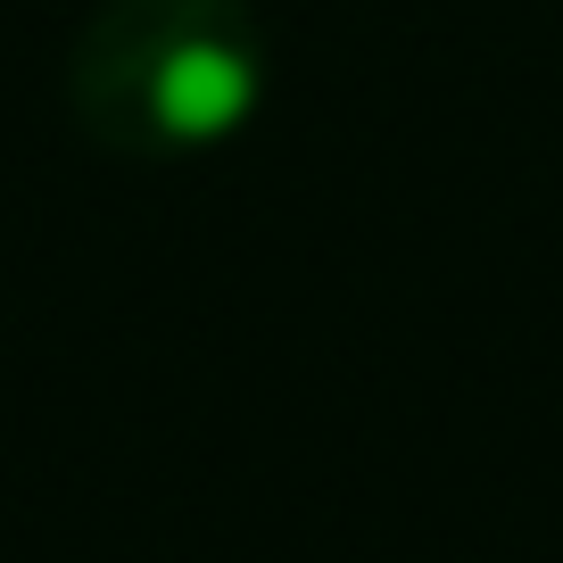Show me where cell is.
Masks as SVG:
<instances>
[{
  "label": "cell",
  "mask_w": 563,
  "mask_h": 563,
  "mask_svg": "<svg viewBox=\"0 0 563 563\" xmlns=\"http://www.w3.org/2000/svg\"><path fill=\"white\" fill-rule=\"evenodd\" d=\"M265 100L249 0H100L67 51V108L117 158H208Z\"/></svg>",
  "instance_id": "6da1fadb"
}]
</instances>
